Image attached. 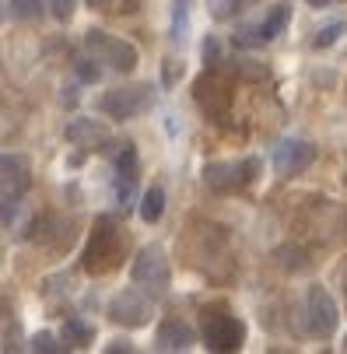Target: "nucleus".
<instances>
[{"label":"nucleus","instance_id":"obj_3","mask_svg":"<svg viewBox=\"0 0 347 354\" xmlns=\"http://www.w3.org/2000/svg\"><path fill=\"white\" fill-rule=\"evenodd\" d=\"M169 281H172V270H169V260H165V249L162 245H144L133 260V284L147 295L162 298L169 291Z\"/></svg>","mask_w":347,"mask_h":354},{"label":"nucleus","instance_id":"obj_16","mask_svg":"<svg viewBox=\"0 0 347 354\" xmlns=\"http://www.w3.org/2000/svg\"><path fill=\"white\" fill-rule=\"evenodd\" d=\"M64 340H67L71 347H88V344L95 340V330H91L84 319H74V316H71V319L64 323Z\"/></svg>","mask_w":347,"mask_h":354},{"label":"nucleus","instance_id":"obj_13","mask_svg":"<svg viewBox=\"0 0 347 354\" xmlns=\"http://www.w3.org/2000/svg\"><path fill=\"white\" fill-rule=\"evenodd\" d=\"M0 172H4V196H21L28 189V165L21 155H4Z\"/></svg>","mask_w":347,"mask_h":354},{"label":"nucleus","instance_id":"obj_14","mask_svg":"<svg viewBox=\"0 0 347 354\" xmlns=\"http://www.w3.org/2000/svg\"><path fill=\"white\" fill-rule=\"evenodd\" d=\"M67 140L77 144V147H102L109 140V130L98 120H74L67 127Z\"/></svg>","mask_w":347,"mask_h":354},{"label":"nucleus","instance_id":"obj_22","mask_svg":"<svg viewBox=\"0 0 347 354\" xmlns=\"http://www.w3.org/2000/svg\"><path fill=\"white\" fill-rule=\"evenodd\" d=\"M98 60H77L74 67H77V74L84 77V81H98V67H95Z\"/></svg>","mask_w":347,"mask_h":354},{"label":"nucleus","instance_id":"obj_6","mask_svg":"<svg viewBox=\"0 0 347 354\" xmlns=\"http://www.w3.org/2000/svg\"><path fill=\"white\" fill-rule=\"evenodd\" d=\"M337 319H340L337 301L330 298V291L326 288H309V295H306V330H309V337H316V340L333 337Z\"/></svg>","mask_w":347,"mask_h":354},{"label":"nucleus","instance_id":"obj_7","mask_svg":"<svg viewBox=\"0 0 347 354\" xmlns=\"http://www.w3.org/2000/svg\"><path fill=\"white\" fill-rule=\"evenodd\" d=\"M147 295V291H144ZM137 288H126V291H120L113 301H109V319L113 323H120V326H126V330H137V326H144L147 319H151V306H147V298H144Z\"/></svg>","mask_w":347,"mask_h":354},{"label":"nucleus","instance_id":"obj_18","mask_svg":"<svg viewBox=\"0 0 347 354\" xmlns=\"http://www.w3.org/2000/svg\"><path fill=\"white\" fill-rule=\"evenodd\" d=\"M186 15H189V0H172V39L176 42L186 32Z\"/></svg>","mask_w":347,"mask_h":354},{"label":"nucleus","instance_id":"obj_17","mask_svg":"<svg viewBox=\"0 0 347 354\" xmlns=\"http://www.w3.org/2000/svg\"><path fill=\"white\" fill-rule=\"evenodd\" d=\"M11 15L18 21H35L42 18V0H11Z\"/></svg>","mask_w":347,"mask_h":354},{"label":"nucleus","instance_id":"obj_9","mask_svg":"<svg viewBox=\"0 0 347 354\" xmlns=\"http://www.w3.org/2000/svg\"><path fill=\"white\" fill-rule=\"evenodd\" d=\"M256 158H245V162H211L204 169V179L211 189H238L256 176Z\"/></svg>","mask_w":347,"mask_h":354},{"label":"nucleus","instance_id":"obj_1","mask_svg":"<svg viewBox=\"0 0 347 354\" xmlns=\"http://www.w3.org/2000/svg\"><path fill=\"white\" fill-rule=\"evenodd\" d=\"M123 260V232L113 218H98L91 228V239L84 245V270L88 274H109Z\"/></svg>","mask_w":347,"mask_h":354},{"label":"nucleus","instance_id":"obj_8","mask_svg":"<svg viewBox=\"0 0 347 354\" xmlns=\"http://www.w3.org/2000/svg\"><path fill=\"white\" fill-rule=\"evenodd\" d=\"M312 158H316V147H312L309 140H299V137H288V140H281V144L274 147V169H277V176H284V179L306 172V169L312 165Z\"/></svg>","mask_w":347,"mask_h":354},{"label":"nucleus","instance_id":"obj_5","mask_svg":"<svg viewBox=\"0 0 347 354\" xmlns=\"http://www.w3.org/2000/svg\"><path fill=\"white\" fill-rule=\"evenodd\" d=\"M151 106H155V88H151V84L113 88L102 102H98V109H102L106 116H113V120H133V116L147 113Z\"/></svg>","mask_w":347,"mask_h":354},{"label":"nucleus","instance_id":"obj_4","mask_svg":"<svg viewBox=\"0 0 347 354\" xmlns=\"http://www.w3.org/2000/svg\"><path fill=\"white\" fill-rule=\"evenodd\" d=\"M84 46H88V53L98 60V64H106L113 71H133L137 67V49L126 42V39H116L102 28H91L84 35Z\"/></svg>","mask_w":347,"mask_h":354},{"label":"nucleus","instance_id":"obj_26","mask_svg":"<svg viewBox=\"0 0 347 354\" xmlns=\"http://www.w3.org/2000/svg\"><path fill=\"white\" fill-rule=\"evenodd\" d=\"M309 4H312V8H326V4H330V0H309Z\"/></svg>","mask_w":347,"mask_h":354},{"label":"nucleus","instance_id":"obj_2","mask_svg":"<svg viewBox=\"0 0 347 354\" xmlns=\"http://www.w3.org/2000/svg\"><path fill=\"white\" fill-rule=\"evenodd\" d=\"M200 333L211 351H238L245 340V323L232 316L225 306H207L200 309Z\"/></svg>","mask_w":347,"mask_h":354},{"label":"nucleus","instance_id":"obj_12","mask_svg":"<svg viewBox=\"0 0 347 354\" xmlns=\"http://www.w3.org/2000/svg\"><path fill=\"white\" fill-rule=\"evenodd\" d=\"M193 340H196V333H193V326H186L182 319H165L162 326H158V351H189L193 347Z\"/></svg>","mask_w":347,"mask_h":354},{"label":"nucleus","instance_id":"obj_19","mask_svg":"<svg viewBox=\"0 0 347 354\" xmlns=\"http://www.w3.org/2000/svg\"><path fill=\"white\" fill-rule=\"evenodd\" d=\"M344 28H347L344 21H333V25L319 28V32H316V39H312V46H316V49H326V46H333V42L344 35Z\"/></svg>","mask_w":347,"mask_h":354},{"label":"nucleus","instance_id":"obj_20","mask_svg":"<svg viewBox=\"0 0 347 354\" xmlns=\"http://www.w3.org/2000/svg\"><path fill=\"white\" fill-rule=\"evenodd\" d=\"M32 351L57 354V351H60V344H57V337H53V333H35V337H32Z\"/></svg>","mask_w":347,"mask_h":354},{"label":"nucleus","instance_id":"obj_28","mask_svg":"<svg viewBox=\"0 0 347 354\" xmlns=\"http://www.w3.org/2000/svg\"><path fill=\"white\" fill-rule=\"evenodd\" d=\"M344 347H347V340H344Z\"/></svg>","mask_w":347,"mask_h":354},{"label":"nucleus","instance_id":"obj_25","mask_svg":"<svg viewBox=\"0 0 347 354\" xmlns=\"http://www.w3.org/2000/svg\"><path fill=\"white\" fill-rule=\"evenodd\" d=\"M120 351H130V344L126 340H113L109 344V354H120Z\"/></svg>","mask_w":347,"mask_h":354},{"label":"nucleus","instance_id":"obj_11","mask_svg":"<svg viewBox=\"0 0 347 354\" xmlns=\"http://www.w3.org/2000/svg\"><path fill=\"white\" fill-rule=\"evenodd\" d=\"M288 18H291V11H288V8H274L260 25L242 28V32L235 35V42H242V46H267V42H274V39L288 28Z\"/></svg>","mask_w":347,"mask_h":354},{"label":"nucleus","instance_id":"obj_10","mask_svg":"<svg viewBox=\"0 0 347 354\" xmlns=\"http://www.w3.org/2000/svg\"><path fill=\"white\" fill-rule=\"evenodd\" d=\"M196 102H200V109H204L207 116L221 120V116L228 113V106H232V91H228V84H225L221 77L204 74L200 81H196Z\"/></svg>","mask_w":347,"mask_h":354},{"label":"nucleus","instance_id":"obj_23","mask_svg":"<svg viewBox=\"0 0 347 354\" xmlns=\"http://www.w3.org/2000/svg\"><path fill=\"white\" fill-rule=\"evenodd\" d=\"M204 60H207V64L218 60V39H207V42H204Z\"/></svg>","mask_w":347,"mask_h":354},{"label":"nucleus","instance_id":"obj_21","mask_svg":"<svg viewBox=\"0 0 347 354\" xmlns=\"http://www.w3.org/2000/svg\"><path fill=\"white\" fill-rule=\"evenodd\" d=\"M49 8H53V18L57 21H67L74 15V0H49Z\"/></svg>","mask_w":347,"mask_h":354},{"label":"nucleus","instance_id":"obj_27","mask_svg":"<svg viewBox=\"0 0 347 354\" xmlns=\"http://www.w3.org/2000/svg\"><path fill=\"white\" fill-rule=\"evenodd\" d=\"M344 295H347V274H344Z\"/></svg>","mask_w":347,"mask_h":354},{"label":"nucleus","instance_id":"obj_24","mask_svg":"<svg viewBox=\"0 0 347 354\" xmlns=\"http://www.w3.org/2000/svg\"><path fill=\"white\" fill-rule=\"evenodd\" d=\"M88 8H95V11H120L116 0H88Z\"/></svg>","mask_w":347,"mask_h":354},{"label":"nucleus","instance_id":"obj_15","mask_svg":"<svg viewBox=\"0 0 347 354\" xmlns=\"http://www.w3.org/2000/svg\"><path fill=\"white\" fill-rule=\"evenodd\" d=\"M162 214H165V189L162 186H151V189L144 193V200H140V218L147 225H155Z\"/></svg>","mask_w":347,"mask_h":354}]
</instances>
